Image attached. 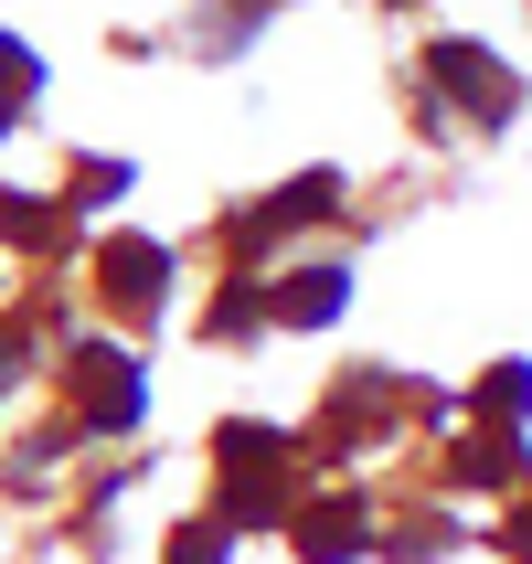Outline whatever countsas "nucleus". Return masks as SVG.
<instances>
[{
    "instance_id": "7ed1b4c3",
    "label": "nucleus",
    "mask_w": 532,
    "mask_h": 564,
    "mask_svg": "<svg viewBox=\"0 0 532 564\" xmlns=\"http://www.w3.org/2000/svg\"><path fill=\"white\" fill-rule=\"evenodd\" d=\"M330 310H341V267H319V278L278 288V319H330Z\"/></svg>"
},
{
    "instance_id": "0eeeda50",
    "label": "nucleus",
    "mask_w": 532,
    "mask_h": 564,
    "mask_svg": "<svg viewBox=\"0 0 532 564\" xmlns=\"http://www.w3.org/2000/svg\"><path fill=\"white\" fill-rule=\"evenodd\" d=\"M511 543H522V554H532V511H522V522H511Z\"/></svg>"
},
{
    "instance_id": "f03ea898",
    "label": "nucleus",
    "mask_w": 532,
    "mask_h": 564,
    "mask_svg": "<svg viewBox=\"0 0 532 564\" xmlns=\"http://www.w3.org/2000/svg\"><path fill=\"white\" fill-rule=\"evenodd\" d=\"M160 288H171V256H160V246H139V235H118V246H107V299L150 310Z\"/></svg>"
},
{
    "instance_id": "423d86ee",
    "label": "nucleus",
    "mask_w": 532,
    "mask_h": 564,
    "mask_svg": "<svg viewBox=\"0 0 532 564\" xmlns=\"http://www.w3.org/2000/svg\"><path fill=\"white\" fill-rule=\"evenodd\" d=\"M171 564H224V533H182V543H171Z\"/></svg>"
},
{
    "instance_id": "39448f33",
    "label": "nucleus",
    "mask_w": 532,
    "mask_h": 564,
    "mask_svg": "<svg viewBox=\"0 0 532 564\" xmlns=\"http://www.w3.org/2000/svg\"><path fill=\"white\" fill-rule=\"evenodd\" d=\"M490 405H532V362H501L490 373Z\"/></svg>"
},
{
    "instance_id": "f257e3e1",
    "label": "nucleus",
    "mask_w": 532,
    "mask_h": 564,
    "mask_svg": "<svg viewBox=\"0 0 532 564\" xmlns=\"http://www.w3.org/2000/svg\"><path fill=\"white\" fill-rule=\"evenodd\" d=\"M426 75H437L447 96H469L479 128H501L511 107H522V86H511V64L490 54V43H437V54H426Z\"/></svg>"
},
{
    "instance_id": "20e7f679",
    "label": "nucleus",
    "mask_w": 532,
    "mask_h": 564,
    "mask_svg": "<svg viewBox=\"0 0 532 564\" xmlns=\"http://www.w3.org/2000/svg\"><path fill=\"white\" fill-rule=\"evenodd\" d=\"M298 543H310V564H341L351 543H362V522H351V511H319V522H310Z\"/></svg>"
}]
</instances>
